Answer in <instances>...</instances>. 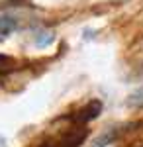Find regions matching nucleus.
<instances>
[{"mask_svg":"<svg viewBox=\"0 0 143 147\" xmlns=\"http://www.w3.org/2000/svg\"><path fill=\"white\" fill-rule=\"evenodd\" d=\"M18 28L16 18L12 16H0V39H6L8 35H12Z\"/></svg>","mask_w":143,"mask_h":147,"instance_id":"nucleus-1","label":"nucleus"}]
</instances>
